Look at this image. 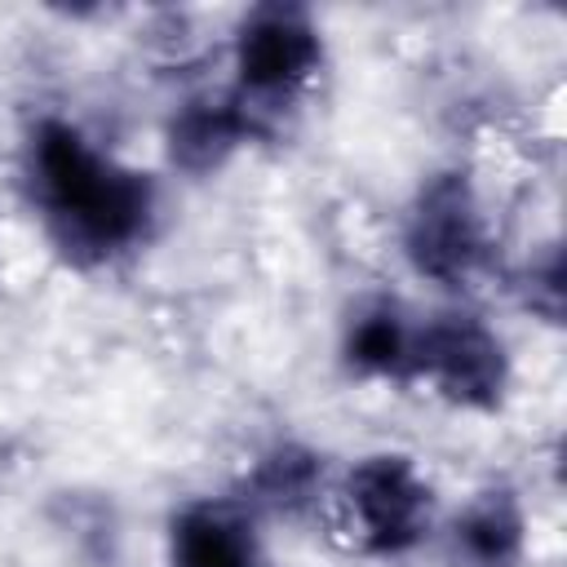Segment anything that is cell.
Listing matches in <instances>:
<instances>
[{"label": "cell", "instance_id": "cell-1", "mask_svg": "<svg viewBox=\"0 0 567 567\" xmlns=\"http://www.w3.org/2000/svg\"><path fill=\"white\" fill-rule=\"evenodd\" d=\"M35 173L53 217L93 248H115L133 239L151 213V190L137 173L102 159L71 124H40Z\"/></svg>", "mask_w": 567, "mask_h": 567}, {"label": "cell", "instance_id": "cell-2", "mask_svg": "<svg viewBox=\"0 0 567 567\" xmlns=\"http://www.w3.org/2000/svg\"><path fill=\"white\" fill-rule=\"evenodd\" d=\"M346 505L368 549H408L430 523V487L403 456H368L346 478Z\"/></svg>", "mask_w": 567, "mask_h": 567}, {"label": "cell", "instance_id": "cell-3", "mask_svg": "<svg viewBox=\"0 0 567 567\" xmlns=\"http://www.w3.org/2000/svg\"><path fill=\"white\" fill-rule=\"evenodd\" d=\"M412 363L461 403H496L505 385L501 341L470 319H439L412 346Z\"/></svg>", "mask_w": 567, "mask_h": 567}, {"label": "cell", "instance_id": "cell-4", "mask_svg": "<svg viewBox=\"0 0 567 567\" xmlns=\"http://www.w3.org/2000/svg\"><path fill=\"white\" fill-rule=\"evenodd\" d=\"M239 80L257 93H279L306 80L319 62L315 27L292 9H261L239 31Z\"/></svg>", "mask_w": 567, "mask_h": 567}, {"label": "cell", "instance_id": "cell-5", "mask_svg": "<svg viewBox=\"0 0 567 567\" xmlns=\"http://www.w3.org/2000/svg\"><path fill=\"white\" fill-rule=\"evenodd\" d=\"M412 257L434 279H461L478 257V221L461 182H434L412 221Z\"/></svg>", "mask_w": 567, "mask_h": 567}, {"label": "cell", "instance_id": "cell-6", "mask_svg": "<svg viewBox=\"0 0 567 567\" xmlns=\"http://www.w3.org/2000/svg\"><path fill=\"white\" fill-rule=\"evenodd\" d=\"M173 563L177 567H261L248 527L213 505H195L173 523Z\"/></svg>", "mask_w": 567, "mask_h": 567}, {"label": "cell", "instance_id": "cell-7", "mask_svg": "<svg viewBox=\"0 0 567 567\" xmlns=\"http://www.w3.org/2000/svg\"><path fill=\"white\" fill-rule=\"evenodd\" d=\"M461 545L478 567H509L523 549V518L509 496H483L461 518Z\"/></svg>", "mask_w": 567, "mask_h": 567}, {"label": "cell", "instance_id": "cell-8", "mask_svg": "<svg viewBox=\"0 0 567 567\" xmlns=\"http://www.w3.org/2000/svg\"><path fill=\"white\" fill-rule=\"evenodd\" d=\"M244 120L230 111V106H213V102H199L190 106L177 124H173V155H182L186 164H213L221 151L235 146Z\"/></svg>", "mask_w": 567, "mask_h": 567}, {"label": "cell", "instance_id": "cell-9", "mask_svg": "<svg viewBox=\"0 0 567 567\" xmlns=\"http://www.w3.org/2000/svg\"><path fill=\"white\" fill-rule=\"evenodd\" d=\"M350 359L368 372H394L412 359V346L399 328L394 315H368L354 332H350Z\"/></svg>", "mask_w": 567, "mask_h": 567}]
</instances>
